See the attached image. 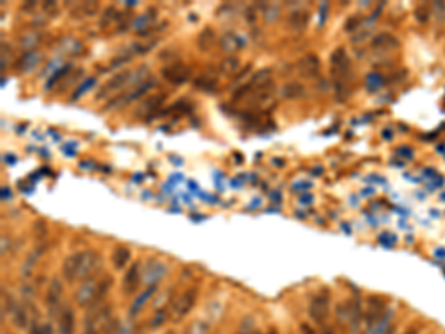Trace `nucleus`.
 <instances>
[{"instance_id":"obj_19","label":"nucleus","mask_w":445,"mask_h":334,"mask_svg":"<svg viewBox=\"0 0 445 334\" xmlns=\"http://www.w3.org/2000/svg\"><path fill=\"white\" fill-rule=\"evenodd\" d=\"M398 45H399L398 40L389 33H382V34L376 36L371 42V46L377 51H390V49L396 48Z\"/></svg>"},{"instance_id":"obj_30","label":"nucleus","mask_w":445,"mask_h":334,"mask_svg":"<svg viewBox=\"0 0 445 334\" xmlns=\"http://www.w3.org/2000/svg\"><path fill=\"white\" fill-rule=\"evenodd\" d=\"M43 253H45V247H42V245L36 247V248L30 253V256L26 258L24 265H23V269H21L23 270V273H24V276H27V275L31 273V269L34 268L36 261L40 258V256H42Z\"/></svg>"},{"instance_id":"obj_33","label":"nucleus","mask_w":445,"mask_h":334,"mask_svg":"<svg viewBox=\"0 0 445 334\" xmlns=\"http://www.w3.org/2000/svg\"><path fill=\"white\" fill-rule=\"evenodd\" d=\"M208 324L205 321H194L190 327L187 328L186 334H206L208 333Z\"/></svg>"},{"instance_id":"obj_18","label":"nucleus","mask_w":445,"mask_h":334,"mask_svg":"<svg viewBox=\"0 0 445 334\" xmlns=\"http://www.w3.org/2000/svg\"><path fill=\"white\" fill-rule=\"evenodd\" d=\"M309 20H310V15L307 9H303V8L294 9L288 16V26L291 27L294 31H301L309 24Z\"/></svg>"},{"instance_id":"obj_42","label":"nucleus","mask_w":445,"mask_h":334,"mask_svg":"<svg viewBox=\"0 0 445 334\" xmlns=\"http://www.w3.org/2000/svg\"><path fill=\"white\" fill-rule=\"evenodd\" d=\"M40 334H54V330H52V325L49 322H43L42 327H40Z\"/></svg>"},{"instance_id":"obj_36","label":"nucleus","mask_w":445,"mask_h":334,"mask_svg":"<svg viewBox=\"0 0 445 334\" xmlns=\"http://www.w3.org/2000/svg\"><path fill=\"white\" fill-rule=\"evenodd\" d=\"M82 76V70H79V72H73V73H68L67 75V80L64 79L63 82H61V88H60V92H63L64 90H68L70 86H72V83H73V80H76V79H79V77Z\"/></svg>"},{"instance_id":"obj_7","label":"nucleus","mask_w":445,"mask_h":334,"mask_svg":"<svg viewBox=\"0 0 445 334\" xmlns=\"http://www.w3.org/2000/svg\"><path fill=\"white\" fill-rule=\"evenodd\" d=\"M309 315L318 324H322L330 315V297L325 293H319L312 298L309 305Z\"/></svg>"},{"instance_id":"obj_23","label":"nucleus","mask_w":445,"mask_h":334,"mask_svg":"<svg viewBox=\"0 0 445 334\" xmlns=\"http://www.w3.org/2000/svg\"><path fill=\"white\" fill-rule=\"evenodd\" d=\"M280 94L287 100H297L305 95V86L300 82H288L282 86Z\"/></svg>"},{"instance_id":"obj_41","label":"nucleus","mask_w":445,"mask_h":334,"mask_svg":"<svg viewBox=\"0 0 445 334\" xmlns=\"http://www.w3.org/2000/svg\"><path fill=\"white\" fill-rule=\"evenodd\" d=\"M358 24H359V18H358V16H353V18H350V20L347 21V24H346V30H355L356 27H358Z\"/></svg>"},{"instance_id":"obj_31","label":"nucleus","mask_w":445,"mask_h":334,"mask_svg":"<svg viewBox=\"0 0 445 334\" xmlns=\"http://www.w3.org/2000/svg\"><path fill=\"white\" fill-rule=\"evenodd\" d=\"M154 18H156V15H154V13L144 12L143 15L137 16V18L134 20L132 26H134V28H135L137 31H144V30H149V28L153 26V21H154Z\"/></svg>"},{"instance_id":"obj_46","label":"nucleus","mask_w":445,"mask_h":334,"mask_svg":"<svg viewBox=\"0 0 445 334\" xmlns=\"http://www.w3.org/2000/svg\"><path fill=\"white\" fill-rule=\"evenodd\" d=\"M253 334H258V333H253Z\"/></svg>"},{"instance_id":"obj_24","label":"nucleus","mask_w":445,"mask_h":334,"mask_svg":"<svg viewBox=\"0 0 445 334\" xmlns=\"http://www.w3.org/2000/svg\"><path fill=\"white\" fill-rule=\"evenodd\" d=\"M131 258V251L128 247H123V245H119L116 247L113 254H112V261H113V266L116 269L120 270L123 269L127 266V263Z\"/></svg>"},{"instance_id":"obj_40","label":"nucleus","mask_w":445,"mask_h":334,"mask_svg":"<svg viewBox=\"0 0 445 334\" xmlns=\"http://www.w3.org/2000/svg\"><path fill=\"white\" fill-rule=\"evenodd\" d=\"M40 327H42V322L36 321H30V328H28V334H40Z\"/></svg>"},{"instance_id":"obj_22","label":"nucleus","mask_w":445,"mask_h":334,"mask_svg":"<svg viewBox=\"0 0 445 334\" xmlns=\"http://www.w3.org/2000/svg\"><path fill=\"white\" fill-rule=\"evenodd\" d=\"M156 290H157V285H156V284H154V285H149V288H146V290L141 293L140 296L137 297V298L132 302L131 309H129V310H131L129 313H131V315H137L141 309H143V306H144V305L152 298L153 294L156 293Z\"/></svg>"},{"instance_id":"obj_3","label":"nucleus","mask_w":445,"mask_h":334,"mask_svg":"<svg viewBox=\"0 0 445 334\" xmlns=\"http://www.w3.org/2000/svg\"><path fill=\"white\" fill-rule=\"evenodd\" d=\"M102 263V258L98 256V253L86 250V251H79V269H77V279L85 281L91 278Z\"/></svg>"},{"instance_id":"obj_1","label":"nucleus","mask_w":445,"mask_h":334,"mask_svg":"<svg viewBox=\"0 0 445 334\" xmlns=\"http://www.w3.org/2000/svg\"><path fill=\"white\" fill-rule=\"evenodd\" d=\"M113 285V279L110 276H91L85 279L82 287L79 288L75 294V300L80 308H88V306H97L100 305L104 296L109 293L110 287Z\"/></svg>"},{"instance_id":"obj_9","label":"nucleus","mask_w":445,"mask_h":334,"mask_svg":"<svg viewBox=\"0 0 445 334\" xmlns=\"http://www.w3.org/2000/svg\"><path fill=\"white\" fill-rule=\"evenodd\" d=\"M191 75V70L183 63H172V64L166 65L165 68L162 70V76L166 79L169 83L174 85H180L189 80V77Z\"/></svg>"},{"instance_id":"obj_4","label":"nucleus","mask_w":445,"mask_h":334,"mask_svg":"<svg viewBox=\"0 0 445 334\" xmlns=\"http://www.w3.org/2000/svg\"><path fill=\"white\" fill-rule=\"evenodd\" d=\"M331 75L335 79V82H347V77L350 73V61L344 51V48H337L331 54Z\"/></svg>"},{"instance_id":"obj_28","label":"nucleus","mask_w":445,"mask_h":334,"mask_svg":"<svg viewBox=\"0 0 445 334\" xmlns=\"http://www.w3.org/2000/svg\"><path fill=\"white\" fill-rule=\"evenodd\" d=\"M220 45H221V48H223L224 52H235L241 48L242 42L236 34L226 33V34H223L221 39H220Z\"/></svg>"},{"instance_id":"obj_45","label":"nucleus","mask_w":445,"mask_h":334,"mask_svg":"<svg viewBox=\"0 0 445 334\" xmlns=\"http://www.w3.org/2000/svg\"><path fill=\"white\" fill-rule=\"evenodd\" d=\"M324 334H335V333H334L331 328H325V330H324Z\"/></svg>"},{"instance_id":"obj_37","label":"nucleus","mask_w":445,"mask_h":334,"mask_svg":"<svg viewBox=\"0 0 445 334\" xmlns=\"http://www.w3.org/2000/svg\"><path fill=\"white\" fill-rule=\"evenodd\" d=\"M115 9L113 8H107L105 11H104V13H102V24L105 26V24H109L110 21H113V18H115Z\"/></svg>"},{"instance_id":"obj_38","label":"nucleus","mask_w":445,"mask_h":334,"mask_svg":"<svg viewBox=\"0 0 445 334\" xmlns=\"http://www.w3.org/2000/svg\"><path fill=\"white\" fill-rule=\"evenodd\" d=\"M278 12H279L278 8H275V6H269V5H267L266 15H264V16H266L267 21H273V20L278 16Z\"/></svg>"},{"instance_id":"obj_16","label":"nucleus","mask_w":445,"mask_h":334,"mask_svg":"<svg viewBox=\"0 0 445 334\" xmlns=\"http://www.w3.org/2000/svg\"><path fill=\"white\" fill-rule=\"evenodd\" d=\"M75 310L72 308H64L58 315V333L60 334H73L75 333Z\"/></svg>"},{"instance_id":"obj_25","label":"nucleus","mask_w":445,"mask_h":334,"mask_svg":"<svg viewBox=\"0 0 445 334\" xmlns=\"http://www.w3.org/2000/svg\"><path fill=\"white\" fill-rule=\"evenodd\" d=\"M239 65H241L239 58L230 55V57H226V58L221 61V64L218 67V72H221L223 76H233V75L239 70Z\"/></svg>"},{"instance_id":"obj_20","label":"nucleus","mask_w":445,"mask_h":334,"mask_svg":"<svg viewBox=\"0 0 445 334\" xmlns=\"http://www.w3.org/2000/svg\"><path fill=\"white\" fill-rule=\"evenodd\" d=\"M216 31L211 27H206L198 36V48L202 52L211 51L214 48V45H216Z\"/></svg>"},{"instance_id":"obj_2","label":"nucleus","mask_w":445,"mask_h":334,"mask_svg":"<svg viewBox=\"0 0 445 334\" xmlns=\"http://www.w3.org/2000/svg\"><path fill=\"white\" fill-rule=\"evenodd\" d=\"M112 317V306L104 305L98 306L95 310L86 315L83 322V334H100L102 330H105L107 324L110 322Z\"/></svg>"},{"instance_id":"obj_11","label":"nucleus","mask_w":445,"mask_h":334,"mask_svg":"<svg viewBox=\"0 0 445 334\" xmlns=\"http://www.w3.org/2000/svg\"><path fill=\"white\" fill-rule=\"evenodd\" d=\"M384 310H386V305L382 298L372 297L368 302V306L365 309L364 313V322L367 325V328H371L372 325H376L377 322L384 317Z\"/></svg>"},{"instance_id":"obj_34","label":"nucleus","mask_w":445,"mask_h":334,"mask_svg":"<svg viewBox=\"0 0 445 334\" xmlns=\"http://www.w3.org/2000/svg\"><path fill=\"white\" fill-rule=\"evenodd\" d=\"M94 83H97V77H89V79H86L82 85L77 86L76 92L73 94V98H72V100H77V98H80V95H82L83 92H86V91H88Z\"/></svg>"},{"instance_id":"obj_15","label":"nucleus","mask_w":445,"mask_h":334,"mask_svg":"<svg viewBox=\"0 0 445 334\" xmlns=\"http://www.w3.org/2000/svg\"><path fill=\"white\" fill-rule=\"evenodd\" d=\"M42 61V54L38 51V49H33V51H27L16 63V68L21 72V73H30L33 72Z\"/></svg>"},{"instance_id":"obj_8","label":"nucleus","mask_w":445,"mask_h":334,"mask_svg":"<svg viewBox=\"0 0 445 334\" xmlns=\"http://www.w3.org/2000/svg\"><path fill=\"white\" fill-rule=\"evenodd\" d=\"M64 293V287L63 283L60 278H54L51 283H49V287L46 290V294H45V305L49 310V315H54V312L57 313L60 310V305H61V297H63Z\"/></svg>"},{"instance_id":"obj_27","label":"nucleus","mask_w":445,"mask_h":334,"mask_svg":"<svg viewBox=\"0 0 445 334\" xmlns=\"http://www.w3.org/2000/svg\"><path fill=\"white\" fill-rule=\"evenodd\" d=\"M12 322L16 328H26L28 324V313L23 305H13L12 306Z\"/></svg>"},{"instance_id":"obj_6","label":"nucleus","mask_w":445,"mask_h":334,"mask_svg":"<svg viewBox=\"0 0 445 334\" xmlns=\"http://www.w3.org/2000/svg\"><path fill=\"white\" fill-rule=\"evenodd\" d=\"M196 298H198V290L196 288H189V290H186L181 296L178 297L175 303L172 305V309H171L172 321H181L193 309L194 303H196Z\"/></svg>"},{"instance_id":"obj_17","label":"nucleus","mask_w":445,"mask_h":334,"mask_svg":"<svg viewBox=\"0 0 445 334\" xmlns=\"http://www.w3.org/2000/svg\"><path fill=\"white\" fill-rule=\"evenodd\" d=\"M77 269H79V253H75L65 258L61 266L63 278L67 283H73L77 279Z\"/></svg>"},{"instance_id":"obj_12","label":"nucleus","mask_w":445,"mask_h":334,"mask_svg":"<svg viewBox=\"0 0 445 334\" xmlns=\"http://www.w3.org/2000/svg\"><path fill=\"white\" fill-rule=\"evenodd\" d=\"M149 265L143 270V281L149 285H154L159 279H162L166 275V266L162 261H156V260H150L147 261Z\"/></svg>"},{"instance_id":"obj_21","label":"nucleus","mask_w":445,"mask_h":334,"mask_svg":"<svg viewBox=\"0 0 445 334\" xmlns=\"http://www.w3.org/2000/svg\"><path fill=\"white\" fill-rule=\"evenodd\" d=\"M98 9H100V5L97 2H82V3H76L73 6L72 15L77 16V18H86V16L95 15Z\"/></svg>"},{"instance_id":"obj_35","label":"nucleus","mask_w":445,"mask_h":334,"mask_svg":"<svg viewBox=\"0 0 445 334\" xmlns=\"http://www.w3.org/2000/svg\"><path fill=\"white\" fill-rule=\"evenodd\" d=\"M165 320L166 312L164 309H161V310H157V312L153 315V318L150 320V327H152V328H157V327H161V325L165 322Z\"/></svg>"},{"instance_id":"obj_10","label":"nucleus","mask_w":445,"mask_h":334,"mask_svg":"<svg viewBox=\"0 0 445 334\" xmlns=\"http://www.w3.org/2000/svg\"><path fill=\"white\" fill-rule=\"evenodd\" d=\"M166 95L164 94H154V95H150L147 97L144 101H141V104L137 107L135 110V116L138 117H143V119H149L150 116L154 115L161 107L162 104L165 103Z\"/></svg>"},{"instance_id":"obj_13","label":"nucleus","mask_w":445,"mask_h":334,"mask_svg":"<svg viewBox=\"0 0 445 334\" xmlns=\"http://www.w3.org/2000/svg\"><path fill=\"white\" fill-rule=\"evenodd\" d=\"M319 68H321V61H319L318 55H315V54H307L303 58H300L297 63L298 73L305 77L316 76L319 73Z\"/></svg>"},{"instance_id":"obj_14","label":"nucleus","mask_w":445,"mask_h":334,"mask_svg":"<svg viewBox=\"0 0 445 334\" xmlns=\"http://www.w3.org/2000/svg\"><path fill=\"white\" fill-rule=\"evenodd\" d=\"M141 276H143V270H141L140 263H134L129 269L127 270L125 276H123V281H122V288L127 294H132L138 284H140Z\"/></svg>"},{"instance_id":"obj_26","label":"nucleus","mask_w":445,"mask_h":334,"mask_svg":"<svg viewBox=\"0 0 445 334\" xmlns=\"http://www.w3.org/2000/svg\"><path fill=\"white\" fill-rule=\"evenodd\" d=\"M194 86L199 90L212 91L217 86V76L211 72H205L198 79H194Z\"/></svg>"},{"instance_id":"obj_44","label":"nucleus","mask_w":445,"mask_h":334,"mask_svg":"<svg viewBox=\"0 0 445 334\" xmlns=\"http://www.w3.org/2000/svg\"><path fill=\"white\" fill-rule=\"evenodd\" d=\"M419 328H416V327H411V328H408L407 331H404L402 334H419Z\"/></svg>"},{"instance_id":"obj_39","label":"nucleus","mask_w":445,"mask_h":334,"mask_svg":"<svg viewBox=\"0 0 445 334\" xmlns=\"http://www.w3.org/2000/svg\"><path fill=\"white\" fill-rule=\"evenodd\" d=\"M245 18H246V21H248L250 24L255 23V20H257V15H255V8H253V6L246 8V11H245Z\"/></svg>"},{"instance_id":"obj_32","label":"nucleus","mask_w":445,"mask_h":334,"mask_svg":"<svg viewBox=\"0 0 445 334\" xmlns=\"http://www.w3.org/2000/svg\"><path fill=\"white\" fill-rule=\"evenodd\" d=\"M269 82H272V70L270 68H261L255 73L253 79L250 80V83L254 86V88H258V86H263Z\"/></svg>"},{"instance_id":"obj_5","label":"nucleus","mask_w":445,"mask_h":334,"mask_svg":"<svg viewBox=\"0 0 445 334\" xmlns=\"http://www.w3.org/2000/svg\"><path fill=\"white\" fill-rule=\"evenodd\" d=\"M131 76H132V72H129V70L116 73L115 76L110 77L104 85H101V88L97 91L95 100L100 101V100L112 97L117 91H120L123 86H127L128 83H129V80H131Z\"/></svg>"},{"instance_id":"obj_43","label":"nucleus","mask_w":445,"mask_h":334,"mask_svg":"<svg viewBox=\"0 0 445 334\" xmlns=\"http://www.w3.org/2000/svg\"><path fill=\"white\" fill-rule=\"evenodd\" d=\"M301 333L303 334H316L315 333V330L309 325V324H303L301 325Z\"/></svg>"},{"instance_id":"obj_29","label":"nucleus","mask_w":445,"mask_h":334,"mask_svg":"<svg viewBox=\"0 0 445 334\" xmlns=\"http://www.w3.org/2000/svg\"><path fill=\"white\" fill-rule=\"evenodd\" d=\"M42 40V34L38 31H28L20 38V46L26 51H33Z\"/></svg>"}]
</instances>
